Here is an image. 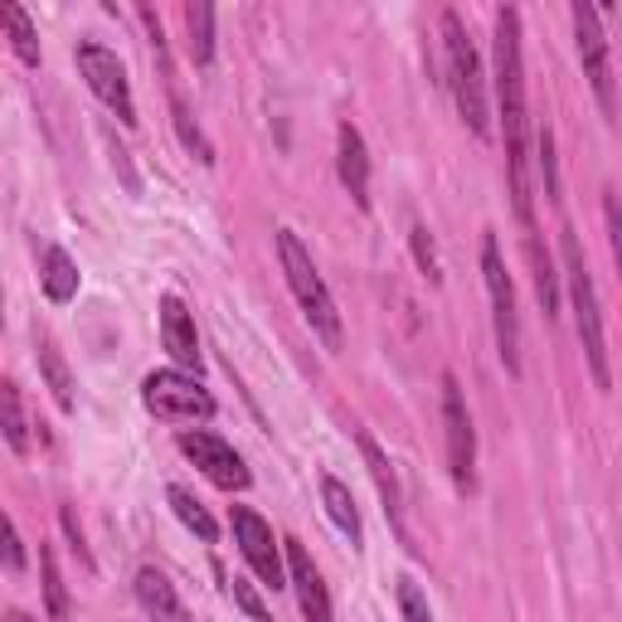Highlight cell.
Instances as JSON below:
<instances>
[{
    "mask_svg": "<svg viewBox=\"0 0 622 622\" xmlns=\"http://www.w3.org/2000/svg\"><path fill=\"white\" fill-rule=\"evenodd\" d=\"M496 98H501V127H506V166H511V205L525 229H535V200H531V147H525V63H521V16L506 6L496 10Z\"/></svg>",
    "mask_w": 622,
    "mask_h": 622,
    "instance_id": "obj_1",
    "label": "cell"
},
{
    "mask_svg": "<svg viewBox=\"0 0 622 622\" xmlns=\"http://www.w3.org/2000/svg\"><path fill=\"white\" fill-rule=\"evenodd\" d=\"M560 248H564V277H569V302H574V322H579V340H584L593 385L613 389V369H608V340H603V312H599V293H593V273L584 263L574 229H560Z\"/></svg>",
    "mask_w": 622,
    "mask_h": 622,
    "instance_id": "obj_2",
    "label": "cell"
},
{
    "mask_svg": "<svg viewBox=\"0 0 622 622\" xmlns=\"http://www.w3.org/2000/svg\"><path fill=\"white\" fill-rule=\"evenodd\" d=\"M443 49H447V88L457 98L462 122L472 127V137H492V108H486V78H482V59H476L467 30H462L457 10H443Z\"/></svg>",
    "mask_w": 622,
    "mask_h": 622,
    "instance_id": "obj_3",
    "label": "cell"
},
{
    "mask_svg": "<svg viewBox=\"0 0 622 622\" xmlns=\"http://www.w3.org/2000/svg\"><path fill=\"white\" fill-rule=\"evenodd\" d=\"M277 258H283L287 287H293L302 316H307L312 330L326 340L330 351H340V312H336V302H330V293H326L322 273H316L312 254L302 248V238H297L293 229H277Z\"/></svg>",
    "mask_w": 622,
    "mask_h": 622,
    "instance_id": "obj_4",
    "label": "cell"
},
{
    "mask_svg": "<svg viewBox=\"0 0 622 622\" xmlns=\"http://www.w3.org/2000/svg\"><path fill=\"white\" fill-rule=\"evenodd\" d=\"M482 277H486V293H492L501 365H506V375H521V312H515V287H511V273H506V258H501L496 234L482 238Z\"/></svg>",
    "mask_w": 622,
    "mask_h": 622,
    "instance_id": "obj_5",
    "label": "cell"
},
{
    "mask_svg": "<svg viewBox=\"0 0 622 622\" xmlns=\"http://www.w3.org/2000/svg\"><path fill=\"white\" fill-rule=\"evenodd\" d=\"M141 404L166 423H195V418H215V399L195 375L180 369H151L141 379Z\"/></svg>",
    "mask_w": 622,
    "mask_h": 622,
    "instance_id": "obj_6",
    "label": "cell"
},
{
    "mask_svg": "<svg viewBox=\"0 0 622 622\" xmlns=\"http://www.w3.org/2000/svg\"><path fill=\"white\" fill-rule=\"evenodd\" d=\"M78 73H83V83L92 88V98L108 108L122 127H137V98H131V83H127V69L122 59L112 55V49L102 45H78Z\"/></svg>",
    "mask_w": 622,
    "mask_h": 622,
    "instance_id": "obj_7",
    "label": "cell"
},
{
    "mask_svg": "<svg viewBox=\"0 0 622 622\" xmlns=\"http://www.w3.org/2000/svg\"><path fill=\"white\" fill-rule=\"evenodd\" d=\"M229 525H234V545L248 560V569L258 574V584L263 589H283L287 564H283V545H277L273 525L263 521L258 511H248V506H234L229 511Z\"/></svg>",
    "mask_w": 622,
    "mask_h": 622,
    "instance_id": "obj_8",
    "label": "cell"
},
{
    "mask_svg": "<svg viewBox=\"0 0 622 622\" xmlns=\"http://www.w3.org/2000/svg\"><path fill=\"white\" fill-rule=\"evenodd\" d=\"M443 433H447V467H453V482L462 492H472L476 486V428H472L457 375H443Z\"/></svg>",
    "mask_w": 622,
    "mask_h": 622,
    "instance_id": "obj_9",
    "label": "cell"
},
{
    "mask_svg": "<svg viewBox=\"0 0 622 622\" xmlns=\"http://www.w3.org/2000/svg\"><path fill=\"white\" fill-rule=\"evenodd\" d=\"M574 34H579V59H584L593 98H599V108L613 117L618 112V92H613V63H608V39H603L599 10L584 6V0H574Z\"/></svg>",
    "mask_w": 622,
    "mask_h": 622,
    "instance_id": "obj_10",
    "label": "cell"
},
{
    "mask_svg": "<svg viewBox=\"0 0 622 622\" xmlns=\"http://www.w3.org/2000/svg\"><path fill=\"white\" fill-rule=\"evenodd\" d=\"M180 453L200 467L209 482L219 486V492H244L254 476H248V467H244V457L234 453L229 443L219 438V433H205V428H185L180 433Z\"/></svg>",
    "mask_w": 622,
    "mask_h": 622,
    "instance_id": "obj_11",
    "label": "cell"
},
{
    "mask_svg": "<svg viewBox=\"0 0 622 622\" xmlns=\"http://www.w3.org/2000/svg\"><path fill=\"white\" fill-rule=\"evenodd\" d=\"M161 346L170 351V361H176L180 369H195V375L205 369L200 336H195V316H190V307H185L176 293L161 297Z\"/></svg>",
    "mask_w": 622,
    "mask_h": 622,
    "instance_id": "obj_12",
    "label": "cell"
},
{
    "mask_svg": "<svg viewBox=\"0 0 622 622\" xmlns=\"http://www.w3.org/2000/svg\"><path fill=\"white\" fill-rule=\"evenodd\" d=\"M283 550H287V574H293L302 618H307V622H330V593L322 584V569L312 564L307 545H297V540H283Z\"/></svg>",
    "mask_w": 622,
    "mask_h": 622,
    "instance_id": "obj_13",
    "label": "cell"
},
{
    "mask_svg": "<svg viewBox=\"0 0 622 622\" xmlns=\"http://www.w3.org/2000/svg\"><path fill=\"white\" fill-rule=\"evenodd\" d=\"M336 151H340V185H346V195L355 200V209H369V151H365L361 127L340 122Z\"/></svg>",
    "mask_w": 622,
    "mask_h": 622,
    "instance_id": "obj_14",
    "label": "cell"
},
{
    "mask_svg": "<svg viewBox=\"0 0 622 622\" xmlns=\"http://www.w3.org/2000/svg\"><path fill=\"white\" fill-rule=\"evenodd\" d=\"M355 443H361V457H365V467H369V476H375V492H379V501H385V515H389V525L404 535V501H399V476H394V467H389V453L375 443V433H355Z\"/></svg>",
    "mask_w": 622,
    "mask_h": 622,
    "instance_id": "obj_15",
    "label": "cell"
},
{
    "mask_svg": "<svg viewBox=\"0 0 622 622\" xmlns=\"http://www.w3.org/2000/svg\"><path fill=\"white\" fill-rule=\"evenodd\" d=\"M137 603H141V613H147L151 622H195L190 613H185L176 584H170L161 569H141L137 574Z\"/></svg>",
    "mask_w": 622,
    "mask_h": 622,
    "instance_id": "obj_16",
    "label": "cell"
},
{
    "mask_svg": "<svg viewBox=\"0 0 622 622\" xmlns=\"http://www.w3.org/2000/svg\"><path fill=\"white\" fill-rule=\"evenodd\" d=\"M322 501H326V515L336 521V531L351 540L355 550H361L365 540V525H361V511H355V496L346 482H336V476H322Z\"/></svg>",
    "mask_w": 622,
    "mask_h": 622,
    "instance_id": "obj_17",
    "label": "cell"
},
{
    "mask_svg": "<svg viewBox=\"0 0 622 622\" xmlns=\"http://www.w3.org/2000/svg\"><path fill=\"white\" fill-rule=\"evenodd\" d=\"M0 438L10 443V453H30V423H24V404L20 389L10 379H0Z\"/></svg>",
    "mask_w": 622,
    "mask_h": 622,
    "instance_id": "obj_18",
    "label": "cell"
},
{
    "mask_svg": "<svg viewBox=\"0 0 622 622\" xmlns=\"http://www.w3.org/2000/svg\"><path fill=\"white\" fill-rule=\"evenodd\" d=\"M525 254H531V268H535L540 307H545V316H554V312H560V273H554V263H550V254H545V244H540L535 229L525 234Z\"/></svg>",
    "mask_w": 622,
    "mask_h": 622,
    "instance_id": "obj_19",
    "label": "cell"
},
{
    "mask_svg": "<svg viewBox=\"0 0 622 622\" xmlns=\"http://www.w3.org/2000/svg\"><path fill=\"white\" fill-rule=\"evenodd\" d=\"M185 30H190V59L209 69V59H215V6H205V0L185 6Z\"/></svg>",
    "mask_w": 622,
    "mask_h": 622,
    "instance_id": "obj_20",
    "label": "cell"
},
{
    "mask_svg": "<svg viewBox=\"0 0 622 622\" xmlns=\"http://www.w3.org/2000/svg\"><path fill=\"white\" fill-rule=\"evenodd\" d=\"M45 293L49 302H73L78 297V263L63 248H45Z\"/></svg>",
    "mask_w": 622,
    "mask_h": 622,
    "instance_id": "obj_21",
    "label": "cell"
},
{
    "mask_svg": "<svg viewBox=\"0 0 622 622\" xmlns=\"http://www.w3.org/2000/svg\"><path fill=\"white\" fill-rule=\"evenodd\" d=\"M39 369H45V379H49V389H55V404L63 408V414H73V375H69V365H63V355L55 340H39Z\"/></svg>",
    "mask_w": 622,
    "mask_h": 622,
    "instance_id": "obj_22",
    "label": "cell"
},
{
    "mask_svg": "<svg viewBox=\"0 0 622 622\" xmlns=\"http://www.w3.org/2000/svg\"><path fill=\"white\" fill-rule=\"evenodd\" d=\"M166 501H170V511H176L180 521H185V531H195V535L205 540V545H215V540H219V525H215V515H209L200 501H195V492H185V486H170Z\"/></svg>",
    "mask_w": 622,
    "mask_h": 622,
    "instance_id": "obj_23",
    "label": "cell"
},
{
    "mask_svg": "<svg viewBox=\"0 0 622 622\" xmlns=\"http://www.w3.org/2000/svg\"><path fill=\"white\" fill-rule=\"evenodd\" d=\"M39 579H45V608H49V622H69L73 608H69V589H63V574H59V560L55 550H39Z\"/></svg>",
    "mask_w": 622,
    "mask_h": 622,
    "instance_id": "obj_24",
    "label": "cell"
},
{
    "mask_svg": "<svg viewBox=\"0 0 622 622\" xmlns=\"http://www.w3.org/2000/svg\"><path fill=\"white\" fill-rule=\"evenodd\" d=\"M0 30L10 34V45H16V55L30 63V69H39V34H34V20L24 16L20 6H0Z\"/></svg>",
    "mask_w": 622,
    "mask_h": 622,
    "instance_id": "obj_25",
    "label": "cell"
},
{
    "mask_svg": "<svg viewBox=\"0 0 622 622\" xmlns=\"http://www.w3.org/2000/svg\"><path fill=\"white\" fill-rule=\"evenodd\" d=\"M24 564H30V554H24V540L16 531V521L0 515V569H6V574H24Z\"/></svg>",
    "mask_w": 622,
    "mask_h": 622,
    "instance_id": "obj_26",
    "label": "cell"
},
{
    "mask_svg": "<svg viewBox=\"0 0 622 622\" xmlns=\"http://www.w3.org/2000/svg\"><path fill=\"white\" fill-rule=\"evenodd\" d=\"M394 599H399V613H404V622H433V608H428V599H423V589L414 584V579H399L394 584Z\"/></svg>",
    "mask_w": 622,
    "mask_h": 622,
    "instance_id": "obj_27",
    "label": "cell"
},
{
    "mask_svg": "<svg viewBox=\"0 0 622 622\" xmlns=\"http://www.w3.org/2000/svg\"><path fill=\"white\" fill-rule=\"evenodd\" d=\"M408 244H414V258H418L423 277H428V283H443V268H438V248H433V238H428V229H423V224H414V229H408Z\"/></svg>",
    "mask_w": 622,
    "mask_h": 622,
    "instance_id": "obj_28",
    "label": "cell"
},
{
    "mask_svg": "<svg viewBox=\"0 0 622 622\" xmlns=\"http://www.w3.org/2000/svg\"><path fill=\"white\" fill-rule=\"evenodd\" d=\"M540 170H545V195L560 200V170H554V131L540 127Z\"/></svg>",
    "mask_w": 622,
    "mask_h": 622,
    "instance_id": "obj_29",
    "label": "cell"
},
{
    "mask_svg": "<svg viewBox=\"0 0 622 622\" xmlns=\"http://www.w3.org/2000/svg\"><path fill=\"white\" fill-rule=\"evenodd\" d=\"M59 525H63V535H69L73 554H78V560H83V569H92V550H88V540H83V525H78L73 506H63V511H59Z\"/></svg>",
    "mask_w": 622,
    "mask_h": 622,
    "instance_id": "obj_30",
    "label": "cell"
},
{
    "mask_svg": "<svg viewBox=\"0 0 622 622\" xmlns=\"http://www.w3.org/2000/svg\"><path fill=\"white\" fill-rule=\"evenodd\" d=\"M229 593H234V603L244 608V613L254 618V622H273V613H268V608H263V599H258V593L244 584V579H234V584H229Z\"/></svg>",
    "mask_w": 622,
    "mask_h": 622,
    "instance_id": "obj_31",
    "label": "cell"
},
{
    "mask_svg": "<svg viewBox=\"0 0 622 622\" xmlns=\"http://www.w3.org/2000/svg\"><path fill=\"white\" fill-rule=\"evenodd\" d=\"M608 234H613V248H622V219H618V195L613 190H608Z\"/></svg>",
    "mask_w": 622,
    "mask_h": 622,
    "instance_id": "obj_32",
    "label": "cell"
},
{
    "mask_svg": "<svg viewBox=\"0 0 622 622\" xmlns=\"http://www.w3.org/2000/svg\"><path fill=\"white\" fill-rule=\"evenodd\" d=\"M6 622H34L30 613H20V608H16V613H6Z\"/></svg>",
    "mask_w": 622,
    "mask_h": 622,
    "instance_id": "obj_33",
    "label": "cell"
},
{
    "mask_svg": "<svg viewBox=\"0 0 622 622\" xmlns=\"http://www.w3.org/2000/svg\"><path fill=\"white\" fill-rule=\"evenodd\" d=\"M0 326H6V312H0Z\"/></svg>",
    "mask_w": 622,
    "mask_h": 622,
    "instance_id": "obj_34",
    "label": "cell"
}]
</instances>
